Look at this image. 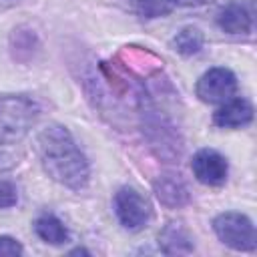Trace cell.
Wrapping results in <instances>:
<instances>
[{
  "instance_id": "1",
  "label": "cell",
  "mask_w": 257,
  "mask_h": 257,
  "mask_svg": "<svg viewBox=\"0 0 257 257\" xmlns=\"http://www.w3.org/2000/svg\"><path fill=\"white\" fill-rule=\"evenodd\" d=\"M36 153L44 173L58 185L70 191L88 185L90 165L66 126L56 122L44 126L36 137Z\"/></svg>"
},
{
  "instance_id": "2",
  "label": "cell",
  "mask_w": 257,
  "mask_h": 257,
  "mask_svg": "<svg viewBox=\"0 0 257 257\" xmlns=\"http://www.w3.org/2000/svg\"><path fill=\"white\" fill-rule=\"evenodd\" d=\"M137 104L141 112V126L143 135L151 147V151L165 163H175L183 153V139L175 124L161 114V110L153 104L151 96L147 94L145 86L137 94Z\"/></svg>"
},
{
  "instance_id": "3",
  "label": "cell",
  "mask_w": 257,
  "mask_h": 257,
  "mask_svg": "<svg viewBox=\"0 0 257 257\" xmlns=\"http://www.w3.org/2000/svg\"><path fill=\"white\" fill-rule=\"evenodd\" d=\"M213 231L223 245H227L235 251L253 253L257 249L255 225L243 213H237V211L219 213L213 219Z\"/></svg>"
},
{
  "instance_id": "4",
  "label": "cell",
  "mask_w": 257,
  "mask_h": 257,
  "mask_svg": "<svg viewBox=\"0 0 257 257\" xmlns=\"http://www.w3.org/2000/svg\"><path fill=\"white\" fill-rule=\"evenodd\" d=\"M38 116V106L28 96H2L0 98V139L12 141L28 133Z\"/></svg>"
},
{
  "instance_id": "5",
  "label": "cell",
  "mask_w": 257,
  "mask_h": 257,
  "mask_svg": "<svg viewBox=\"0 0 257 257\" xmlns=\"http://www.w3.org/2000/svg\"><path fill=\"white\" fill-rule=\"evenodd\" d=\"M112 209H114V215H116L118 223L126 231H141V229H145L147 223L151 221V215H153L151 203L135 187H120L114 193Z\"/></svg>"
},
{
  "instance_id": "6",
  "label": "cell",
  "mask_w": 257,
  "mask_h": 257,
  "mask_svg": "<svg viewBox=\"0 0 257 257\" xmlns=\"http://www.w3.org/2000/svg\"><path fill=\"white\" fill-rule=\"evenodd\" d=\"M237 92V76L233 70L225 66H213L205 70L195 86V94L201 102L207 104H221L235 96Z\"/></svg>"
},
{
  "instance_id": "7",
  "label": "cell",
  "mask_w": 257,
  "mask_h": 257,
  "mask_svg": "<svg viewBox=\"0 0 257 257\" xmlns=\"http://www.w3.org/2000/svg\"><path fill=\"white\" fill-rule=\"evenodd\" d=\"M191 169H193L195 179L201 185H207V187H221V185H225L227 175H229L227 159L219 151H215V149H199L193 155Z\"/></svg>"
},
{
  "instance_id": "8",
  "label": "cell",
  "mask_w": 257,
  "mask_h": 257,
  "mask_svg": "<svg viewBox=\"0 0 257 257\" xmlns=\"http://www.w3.org/2000/svg\"><path fill=\"white\" fill-rule=\"evenodd\" d=\"M253 104L243 96H231L221 102V106L213 112V124L219 128H243L253 120Z\"/></svg>"
},
{
  "instance_id": "9",
  "label": "cell",
  "mask_w": 257,
  "mask_h": 257,
  "mask_svg": "<svg viewBox=\"0 0 257 257\" xmlns=\"http://www.w3.org/2000/svg\"><path fill=\"white\" fill-rule=\"evenodd\" d=\"M153 191L157 195V199L169 207V209H179L185 207L191 201V193L187 183L183 181L181 175L177 173H163L155 179L153 183Z\"/></svg>"
},
{
  "instance_id": "10",
  "label": "cell",
  "mask_w": 257,
  "mask_h": 257,
  "mask_svg": "<svg viewBox=\"0 0 257 257\" xmlns=\"http://www.w3.org/2000/svg\"><path fill=\"white\" fill-rule=\"evenodd\" d=\"M215 20L217 26L227 34H249L253 26L251 10L243 2H229L221 6Z\"/></svg>"
},
{
  "instance_id": "11",
  "label": "cell",
  "mask_w": 257,
  "mask_h": 257,
  "mask_svg": "<svg viewBox=\"0 0 257 257\" xmlns=\"http://www.w3.org/2000/svg\"><path fill=\"white\" fill-rule=\"evenodd\" d=\"M159 247L165 255H187L193 253V237L181 221H169L159 233Z\"/></svg>"
},
{
  "instance_id": "12",
  "label": "cell",
  "mask_w": 257,
  "mask_h": 257,
  "mask_svg": "<svg viewBox=\"0 0 257 257\" xmlns=\"http://www.w3.org/2000/svg\"><path fill=\"white\" fill-rule=\"evenodd\" d=\"M40 50L38 34L30 26H18L10 34V54L16 62L28 64Z\"/></svg>"
},
{
  "instance_id": "13",
  "label": "cell",
  "mask_w": 257,
  "mask_h": 257,
  "mask_svg": "<svg viewBox=\"0 0 257 257\" xmlns=\"http://www.w3.org/2000/svg\"><path fill=\"white\" fill-rule=\"evenodd\" d=\"M34 231L44 243H50V245H62L68 241V229L52 213H42L34 221Z\"/></svg>"
},
{
  "instance_id": "14",
  "label": "cell",
  "mask_w": 257,
  "mask_h": 257,
  "mask_svg": "<svg viewBox=\"0 0 257 257\" xmlns=\"http://www.w3.org/2000/svg\"><path fill=\"white\" fill-rule=\"evenodd\" d=\"M203 42H205V36H203V32H201L197 26H185V28H181V30L173 36L171 46H173V50H177L181 56H193V54L201 52Z\"/></svg>"
},
{
  "instance_id": "15",
  "label": "cell",
  "mask_w": 257,
  "mask_h": 257,
  "mask_svg": "<svg viewBox=\"0 0 257 257\" xmlns=\"http://www.w3.org/2000/svg\"><path fill=\"white\" fill-rule=\"evenodd\" d=\"M133 4L139 16L151 20V18H163L171 14L177 6V0H133Z\"/></svg>"
},
{
  "instance_id": "16",
  "label": "cell",
  "mask_w": 257,
  "mask_h": 257,
  "mask_svg": "<svg viewBox=\"0 0 257 257\" xmlns=\"http://www.w3.org/2000/svg\"><path fill=\"white\" fill-rule=\"evenodd\" d=\"M18 203V189L12 181H0V209H10Z\"/></svg>"
},
{
  "instance_id": "17",
  "label": "cell",
  "mask_w": 257,
  "mask_h": 257,
  "mask_svg": "<svg viewBox=\"0 0 257 257\" xmlns=\"http://www.w3.org/2000/svg\"><path fill=\"white\" fill-rule=\"evenodd\" d=\"M22 253H24V247L18 239L10 235H0V257H16Z\"/></svg>"
},
{
  "instance_id": "18",
  "label": "cell",
  "mask_w": 257,
  "mask_h": 257,
  "mask_svg": "<svg viewBox=\"0 0 257 257\" xmlns=\"http://www.w3.org/2000/svg\"><path fill=\"white\" fill-rule=\"evenodd\" d=\"M177 4H181V6H203L205 0H177Z\"/></svg>"
},
{
  "instance_id": "19",
  "label": "cell",
  "mask_w": 257,
  "mask_h": 257,
  "mask_svg": "<svg viewBox=\"0 0 257 257\" xmlns=\"http://www.w3.org/2000/svg\"><path fill=\"white\" fill-rule=\"evenodd\" d=\"M8 157H10V153H8V147H6L4 139H0V161H6Z\"/></svg>"
},
{
  "instance_id": "20",
  "label": "cell",
  "mask_w": 257,
  "mask_h": 257,
  "mask_svg": "<svg viewBox=\"0 0 257 257\" xmlns=\"http://www.w3.org/2000/svg\"><path fill=\"white\" fill-rule=\"evenodd\" d=\"M70 255H90L86 249H82V247H76V249H72L70 251Z\"/></svg>"
}]
</instances>
